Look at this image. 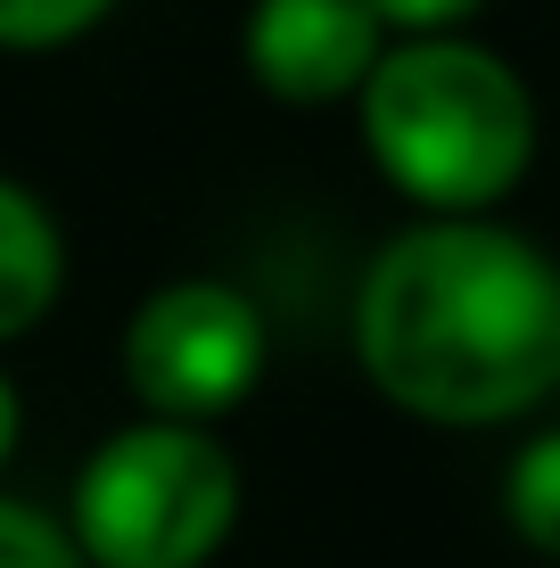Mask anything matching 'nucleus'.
Segmentation results:
<instances>
[{
	"instance_id": "obj_1",
	"label": "nucleus",
	"mask_w": 560,
	"mask_h": 568,
	"mask_svg": "<svg viewBox=\"0 0 560 568\" xmlns=\"http://www.w3.org/2000/svg\"><path fill=\"white\" fill-rule=\"evenodd\" d=\"M355 346L371 387L413 420H519L560 387V272L503 223L437 214L363 272Z\"/></svg>"
},
{
	"instance_id": "obj_2",
	"label": "nucleus",
	"mask_w": 560,
	"mask_h": 568,
	"mask_svg": "<svg viewBox=\"0 0 560 568\" xmlns=\"http://www.w3.org/2000/svg\"><path fill=\"white\" fill-rule=\"evenodd\" d=\"M355 100H363V141H371L379 173L413 206H437V214H478L511 199L536 156L528 83L495 50L461 42L454 26L379 50Z\"/></svg>"
},
{
	"instance_id": "obj_3",
	"label": "nucleus",
	"mask_w": 560,
	"mask_h": 568,
	"mask_svg": "<svg viewBox=\"0 0 560 568\" xmlns=\"http://www.w3.org/2000/svg\"><path fill=\"white\" fill-rule=\"evenodd\" d=\"M240 519V469L215 420H132L74 478V544L91 568H198Z\"/></svg>"
},
{
	"instance_id": "obj_4",
	"label": "nucleus",
	"mask_w": 560,
	"mask_h": 568,
	"mask_svg": "<svg viewBox=\"0 0 560 568\" xmlns=\"http://www.w3.org/2000/svg\"><path fill=\"white\" fill-rule=\"evenodd\" d=\"M273 329L247 288L231 281H173L124 329V387L165 420H223L256 396Z\"/></svg>"
},
{
	"instance_id": "obj_5",
	"label": "nucleus",
	"mask_w": 560,
	"mask_h": 568,
	"mask_svg": "<svg viewBox=\"0 0 560 568\" xmlns=\"http://www.w3.org/2000/svg\"><path fill=\"white\" fill-rule=\"evenodd\" d=\"M388 17L371 0H256L247 17V74L288 108L355 100L363 74L379 67Z\"/></svg>"
},
{
	"instance_id": "obj_6",
	"label": "nucleus",
	"mask_w": 560,
	"mask_h": 568,
	"mask_svg": "<svg viewBox=\"0 0 560 568\" xmlns=\"http://www.w3.org/2000/svg\"><path fill=\"white\" fill-rule=\"evenodd\" d=\"M58 281H67V240H58L50 206L33 190L0 182V346L26 338L58 305Z\"/></svg>"
},
{
	"instance_id": "obj_7",
	"label": "nucleus",
	"mask_w": 560,
	"mask_h": 568,
	"mask_svg": "<svg viewBox=\"0 0 560 568\" xmlns=\"http://www.w3.org/2000/svg\"><path fill=\"white\" fill-rule=\"evenodd\" d=\"M503 511H511V536L519 544H536V552L560 560V428H544V437L511 462Z\"/></svg>"
},
{
	"instance_id": "obj_8",
	"label": "nucleus",
	"mask_w": 560,
	"mask_h": 568,
	"mask_svg": "<svg viewBox=\"0 0 560 568\" xmlns=\"http://www.w3.org/2000/svg\"><path fill=\"white\" fill-rule=\"evenodd\" d=\"M115 0H0V50H58L91 33Z\"/></svg>"
},
{
	"instance_id": "obj_9",
	"label": "nucleus",
	"mask_w": 560,
	"mask_h": 568,
	"mask_svg": "<svg viewBox=\"0 0 560 568\" xmlns=\"http://www.w3.org/2000/svg\"><path fill=\"white\" fill-rule=\"evenodd\" d=\"M0 568H83V544H74V527L42 519L33 503L0 495Z\"/></svg>"
},
{
	"instance_id": "obj_10",
	"label": "nucleus",
	"mask_w": 560,
	"mask_h": 568,
	"mask_svg": "<svg viewBox=\"0 0 560 568\" xmlns=\"http://www.w3.org/2000/svg\"><path fill=\"white\" fill-rule=\"evenodd\" d=\"M388 26H404V33H437V26H461V17L478 9V0H371Z\"/></svg>"
},
{
	"instance_id": "obj_11",
	"label": "nucleus",
	"mask_w": 560,
	"mask_h": 568,
	"mask_svg": "<svg viewBox=\"0 0 560 568\" xmlns=\"http://www.w3.org/2000/svg\"><path fill=\"white\" fill-rule=\"evenodd\" d=\"M9 445H17V387L0 379V462H9Z\"/></svg>"
}]
</instances>
